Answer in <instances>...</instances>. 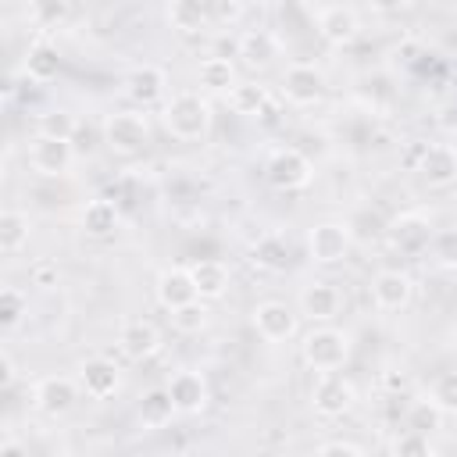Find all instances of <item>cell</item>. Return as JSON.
I'll list each match as a JSON object with an SVG mask.
<instances>
[{
    "mask_svg": "<svg viewBox=\"0 0 457 457\" xmlns=\"http://www.w3.org/2000/svg\"><path fill=\"white\" fill-rule=\"evenodd\" d=\"M418 175L428 186H450L457 182V154L450 143H432L418 157Z\"/></svg>",
    "mask_w": 457,
    "mask_h": 457,
    "instance_id": "cell-19",
    "label": "cell"
},
{
    "mask_svg": "<svg viewBox=\"0 0 457 457\" xmlns=\"http://www.w3.org/2000/svg\"><path fill=\"white\" fill-rule=\"evenodd\" d=\"M353 246L350 225L346 221H318L307 232V257L314 264H339Z\"/></svg>",
    "mask_w": 457,
    "mask_h": 457,
    "instance_id": "cell-6",
    "label": "cell"
},
{
    "mask_svg": "<svg viewBox=\"0 0 457 457\" xmlns=\"http://www.w3.org/2000/svg\"><path fill=\"white\" fill-rule=\"evenodd\" d=\"M428 400L443 411V414H457V368L453 371H439L428 386Z\"/></svg>",
    "mask_w": 457,
    "mask_h": 457,
    "instance_id": "cell-33",
    "label": "cell"
},
{
    "mask_svg": "<svg viewBox=\"0 0 457 457\" xmlns=\"http://www.w3.org/2000/svg\"><path fill=\"white\" fill-rule=\"evenodd\" d=\"M357 400V389L353 382L343 375V371H328V375H318L314 378V389H311V407L314 414L321 418H343Z\"/></svg>",
    "mask_w": 457,
    "mask_h": 457,
    "instance_id": "cell-5",
    "label": "cell"
},
{
    "mask_svg": "<svg viewBox=\"0 0 457 457\" xmlns=\"http://www.w3.org/2000/svg\"><path fill=\"white\" fill-rule=\"evenodd\" d=\"M104 143L114 154H139L150 143V125L139 111H114L104 121Z\"/></svg>",
    "mask_w": 457,
    "mask_h": 457,
    "instance_id": "cell-4",
    "label": "cell"
},
{
    "mask_svg": "<svg viewBox=\"0 0 457 457\" xmlns=\"http://www.w3.org/2000/svg\"><path fill=\"white\" fill-rule=\"evenodd\" d=\"M386 236H389V243L396 246V250H403V253H421V250H428L432 246V221L421 214V211H403V214H396L393 221H389V228H386Z\"/></svg>",
    "mask_w": 457,
    "mask_h": 457,
    "instance_id": "cell-11",
    "label": "cell"
},
{
    "mask_svg": "<svg viewBox=\"0 0 457 457\" xmlns=\"http://www.w3.org/2000/svg\"><path fill=\"white\" fill-rule=\"evenodd\" d=\"M300 357L318 375L339 371L350 357V336L343 328H332V325H314L300 343Z\"/></svg>",
    "mask_w": 457,
    "mask_h": 457,
    "instance_id": "cell-2",
    "label": "cell"
},
{
    "mask_svg": "<svg viewBox=\"0 0 457 457\" xmlns=\"http://www.w3.org/2000/svg\"><path fill=\"white\" fill-rule=\"evenodd\" d=\"M25 307H29V296L21 289H14V286L0 289V321H4V328H14L25 314Z\"/></svg>",
    "mask_w": 457,
    "mask_h": 457,
    "instance_id": "cell-35",
    "label": "cell"
},
{
    "mask_svg": "<svg viewBox=\"0 0 457 457\" xmlns=\"http://www.w3.org/2000/svg\"><path fill=\"white\" fill-rule=\"evenodd\" d=\"M75 114L64 111V107H54V111H43L39 121H36V136H46V139H68L75 136Z\"/></svg>",
    "mask_w": 457,
    "mask_h": 457,
    "instance_id": "cell-30",
    "label": "cell"
},
{
    "mask_svg": "<svg viewBox=\"0 0 457 457\" xmlns=\"http://www.w3.org/2000/svg\"><path fill=\"white\" fill-rule=\"evenodd\" d=\"M339 303H343L339 289L332 282H325V278H314V282H307L300 289V314L318 321V325H328L339 314Z\"/></svg>",
    "mask_w": 457,
    "mask_h": 457,
    "instance_id": "cell-17",
    "label": "cell"
},
{
    "mask_svg": "<svg viewBox=\"0 0 457 457\" xmlns=\"http://www.w3.org/2000/svg\"><path fill=\"white\" fill-rule=\"evenodd\" d=\"M57 264L54 261H36L32 268H29V278H32V286H39V289H50V286H57Z\"/></svg>",
    "mask_w": 457,
    "mask_h": 457,
    "instance_id": "cell-40",
    "label": "cell"
},
{
    "mask_svg": "<svg viewBox=\"0 0 457 457\" xmlns=\"http://www.w3.org/2000/svg\"><path fill=\"white\" fill-rule=\"evenodd\" d=\"M79 382L68 375H46L32 386V407L46 418H64L79 403Z\"/></svg>",
    "mask_w": 457,
    "mask_h": 457,
    "instance_id": "cell-9",
    "label": "cell"
},
{
    "mask_svg": "<svg viewBox=\"0 0 457 457\" xmlns=\"http://www.w3.org/2000/svg\"><path fill=\"white\" fill-rule=\"evenodd\" d=\"M154 289H157V303H161L164 311H179V307H189V303L200 300L189 268H164V271L157 275V286H154Z\"/></svg>",
    "mask_w": 457,
    "mask_h": 457,
    "instance_id": "cell-18",
    "label": "cell"
},
{
    "mask_svg": "<svg viewBox=\"0 0 457 457\" xmlns=\"http://www.w3.org/2000/svg\"><path fill=\"white\" fill-rule=\"evenodd\" d=\"M253 264L264 268V271H286V264H289V243L282 236H264L253 246Z\"/></svg>",
    "mask_w": 457,
    "mask_h": 457,
    "instance_id": "cell-29",
    "label": "cell"
},
{
    "mask_svg": "<svg viewBox=\"0 0 457 457\" xmlns=\"http://www.w3.org/2000/svg\"><path fill=\"white\" fill-rule=\"evenodd\" d=\"M79 386H82L86 396L107 400V396H114L118 386H121V368H118L111 357H100V353L82 357V361H79Z\"/></svg>",
    "mask_w": 457,
    "mask_h": 457,
    "instance_id": "cell-13",
    "label": "cell"
},
{
    "mask_svg": "<svg viewBox=\"0 0 457 457\" xmlns=\"http://www.w3.org/2000/svg\"><path fill=\"white\" fill-rule=\"evenodd\" d=\"M243 14H246V7L236 0H207V21L211 25H236Z\"/></svg>",
    "mask_w": 457,
    "mask_h": 457,
    "instance_id": "cell-39",
    "label": "cell"
},
{
    "mask_svg": "<svg viewBox=\"0 0 457 457\" xmlns=\"http://www.w3.org/2000/svg\"><path fill=\"white\" fill-rule=\"evenodd\" d=\"M325 93V71L311 61H293L286 64L282 71V96L293 104V107H311L318 104Z\"/></svg>",
    "mask_w": 457,
    "mask_h": 457,
    "instance_id": "cell-7",
    "label": "cell"
},
{
    "mask_svg": "<svg viewBox=\"0 0 457 457\" xmlns=\"http://www.w3.org/2000/svg\"><path fill=\"white\" fill-rule=\"evenodd\" d=\"M164 86H168V75H164L161 64H139L125 79V96L132 104H139V107H150V104H157L164 96Z\"/></svg>",
    "mask_w": 457,
    "mask_h": 457,
    "instance_id": "cell-20",
    "label": "cell"
},
{
    "mask_svg": "<svg viewBox=\"0 0 457 457\" xmlns=\"http://www.w3.org/2000/svg\"><path fill=\"white\" fill-rule=\"evenodd\" d=\"M161 121H164L171 139L196 143V139H204L211 132V104H207V96H200L193 89H182L171 100H164Z\"/></svg>",
    "mask_w": 457,
    "mask_h": 457,
    "instance_id": "cell-1",
    "label": "cell"
},
{
    "mask_svg": "<svg viewBox=\"0 0 457 457\" xmlns=\"http://www.w3.org/2000/svg\"><path fill=\"white\" fill-rule=\"evenodd\" d=\"M75 164V150L68 139H46V136H36L29 143V168L43 179H61L68 175Z\"/></svg>",
    "mask_w": 457,
    "mask_h": 457,
    "instance_id": "cell-10",
    "label": "cell"
},
{
    "mask_svg": "<svg viewBox=\"0 0 457 457\" xmlns=\"http://www.w3.org/2000/svg\"><path fill=\"white\" fill-rule=\"evenodd\" d=\"M14 375H18V371H14V361H11V353H4V357H0V386L11 389V386H14Z\"/></svg>",
    "mask_w": 457,
    "mask_h": 457,
    "instance_id": "cell-42",
    "label": "cell"
},
{
    "mask_svg": "<svg viewBox=\"0 0 457 457\" xmlns=\"http://www.w3.org/2000/svg\"><path fill=\"white\" fill-rule=\"evenodd\" d=\"M393 457H436V453H432L428 436L403 432V436H396V443H393Z\"/></svg>",
    "mask_w": 457,
    "mask_h": 457,
    "instance_id": "cell-38",
    "label": "cell"
},
{
    "mask_svg": "<svg viewBox=\"0 0 457 457\" xmlns=\"http://www.w3.org/2000/svg\"><path fill=\"white\" fill-rule=\"evenodd\" d=\"M250 321H253L257 336L268 339V343H282V339H293L296 336V314L282 300H261L250 311Z\"/></svg>",
    "mask_w": 457,
    "mask_h": 457,
    "instance_id": "cell-12",
    "label": "cell"
},
{
    "mask_svg": "<svg viewBox=\"0 0 457 457\" xmlns=\"http://www.w3.org/2000/svg\"><path fill=\"white\" fill-rule=\"evenodd\" d=\"M71 7L64 0H43V4H32L29 7V18L39 25V29H57L61 21H68Z\"/></svg>",
    "mask_w": 457,
    "mask_h": 457,
    "instance_id": "cell-34",
    "label": "cell"
},
{
    "mask_svg": "<svg viewBox=\"0 0 457 457\" xmlns=\"http://www.w3.org/2000/svg\"><path fill=\"white\" fill-rule=\"evenodd\" d=\"M25 75L32 82H50L57 75V54L46 43H32L29 46V61H25Z\"/></svg>",
    "mask_w": 457,
    "mask_h": 457,
    "instance_id": "cell-31",
    "label": "cell"
},
{
    "mask_svg": "<svg viewBox=\"0 0 457 457\" xmlns=\"http://www.w3.org/2000/svg\"><path fill=\"white\" fill-rule=\"evenodd\" d=\"M411 296H414V282L400 268H382L371 278V303L378 311H403L411 303Z\"/></svg>",
    "mask_w": 457,
    "mask_h": 457,
    "instance_id": "cell-14",
    "label": "cell"
},
{
    "mask_svg": "<svg viewBox=\"0 0 457 457\" xmlns=\"http://www.w3.org/2000/svg\"><path fill=\"white\" fill-rule=\"evenodd\" d=\"M171 325H175L182 336H193V332H200V328L207 325V307H204V300H196V303H189V307H179V311H171Z\"/></svg>",
    "mask_w": 457,
    "mask_h": 457,
    "instance_id": "cell-37",
    "label": "cell"
},
{
    "mask_svg": "<svg viewBox=\"0 0 457 457\" xmlns=\"http://www.w3.org/2000/svg\"><path fill=\"white\" fill-rule=\"evenodd\" d=\"M264 179H268L275 189H282V193H296V189L311 186L314 164H311V157H307L303 150H296V146H278V150L268 157V164H264Z\"/></svg>",
    "mask_w": 457,
    "mask_h": 457,
    "instance_id": "cell-3",
    "label": "cell"
},
{
    "mask_svg": "<svg viewBox=\"0 0 457 457\" xmlns=\"http://www.w3.org/2000/svg\"><path fill=\"white\" fill-rule=\"evenodd\" d=\"M118 350L129 357V361H150L157 350H161V332L154 321L146 318H132L118 328Z\"/></svg>",
    "mask_w": 457,
    "mask_h": 457,
    "instance_id": "cell-16",
    "label": "cell"
},
{
    "mask_svg": "<svg viewBox=\"0 0 457 457\" xmlns=\"http://www.w3.org/2000/svg\"><path fill=\"white\" fill-rule=\"evenodd\" d=\"M29 232H32L29 214H25V211L7 207V211L0 214V253H4V257L21 253V250H25V243H29Z\"/></svg>",
    "mask_w": 457,
    "mask_h": 457,
    "instance_id": "cell-26",
    "label": "cell"
},
{
    "mask_svg": "<svg viewBox=\"0 0 457 457\" xmlns=\"http://www.w3.org/2000/svg\"><path fill=\"white\" fill-rule=\"evenodd\" d=\"M196 79H200L204 89H211V93H225V96L239 86V79H236V64H232L228 57H204V61L196 64Z\"/></svg>",
    "mask_w": 457,
    "mask_h": 457,
    "instance_id": "cell-25",
    "label": "cell"
},
{
    "mask_svg": "<svg viewBox=\"0 0 457 457\" xmlns=\"http://www.w3.org/2000/svg\"><path fill=\"white\" fill-rule=\"evenodd\" d=\"M314 457H364V453H361L353 443H346V439H328V443L318 446Z\"/></svg>",
    "mask_w": 457,
    "mask_h": 457,
    "instance_id": "cell-41",
    "label": "cell"
},
{
    "mask_svg": "<svg viewBox=\"0 0 457 457\" xmlns=\"http://www.w3.org/2000/svg\"><path fill=\"white\" fill-rule=\"evenodd\" d=\"M168 25L171 29H179V32H200V29H207L211 21H207V4H196V0H179V4H171L168 7Z\"/></svg>",
    "mask_w": 457,
    "mask_h": 457,
    "instance_id": "cell-28",
    "label": "cell"
},
{
    "mask_svg": "<svg viewBox=\"0 0 457 457\" xmlns=\"http://www.w3.org/2000/svg\"><path fill=\"white\" fill-rule=\"evenodd\" d=\"M278 54H282V43H278V36L268 32V29H250V32L239 36V57H243L246 68L264 71V68L275 64Z\"/></svg>",
    "mask_w": 457,
    "mask_h": 457,
    "instance_id": "cell-21",
    "label": "cell"
},
{
    "mask_svg": "<svg viewBox=\"0 0 457 457\" xmlns=\"http://www.w3.org/2000/svg\"><path fill=\"white\" fill-rule=\"evenodd\" d=\"M0 457H29V446L18 439H4L0 443Z\"/></svg>",
    "mask_w": 457,
    "mask_h": 457,
    "instance_id": "cell-43",
    "label": "cell"
},
{
    "mask_svg": "<svg viewBox=\"0 0 457 457\" xmlns=\"http://www.w3.org/2000/svg\"><path fill=\"white\" fill-rule=\"evenodd\" d=\"M175 414H179V411H175L171 393H168L164 386L146 389V393L139 396V403H136V418H139V425H143V428H164Z\"/></svg>",
    "mask_w": 457,
    "mask_h": 457,
    "instance_id": "cell-24",
    "label": "cell"
},
{
    "mask_svg": "<svg viewBox=\"0 0 457 457\" xmlns=\"http://www.w3.org/2000/svg\"><path fill=\"white\" fill-rule=\"evenodd\" d=\"M439 418H443V411L425 396V400H414L411 407H407V432H418V436H432L436 428H439Z\"/></svg>",
    "mask_w": 457,
    "mask_h": 457,
    "instance_id": "cell-32",
    "label": "cell"
},
{
    "mask_svg": "<svg viewBox=\"0 0 457 457\" xmlns=\"http://www.w3.org/2000/svg\"><path fill=\"white\" fill-rule=\"evenodd\" d=\"M164 389L171 393V403H175V411H179V414H200V411L207 407V400H211L207 378H204L200 371H193V368L175 371V375L168 378V386H164Z\"/></svg>",
    "mask_w": 457,
    "mask_h": 457,
    "instance_id": "cell-15",
    "label": "cell"
},
{
    "mask_svg": "<svg viewBox=\"0 0 457 457\" xmlns=\"http://www.w3.org/2000/svg\"><path fill=\"white\" fill-rule=\"evenodd\" d=\"M314 25H318V36L325 43H332V46H350L361 36V14L350 4L314 7Z\"/></svg>",
    "mask_w": 457,
    "mask_h": 457,
    "instance_id": "cell-8",
    "label": "cell"
},
{
    "mask_svg": "<svg viewBox=\"0 0 457 457\" xmlns=\"http://www.w3.org/2000/svg\"><path fill=\"white\" fill-rule=\"evenodd\" d=\"M450 146H453V154H457V129H453V136H450Z\"/></svg>",
    "mask_w": 457,
    "mask_h": 457,
    "instance_id": "cell-44",
    "label": "cell"
},
{
    "mask_svg": "<svg viewBox=\"0 0 457 457\" xmlns=\"http://www.w3.org/2000/svg\"><path fill=\"white\" fill-rule=\"evenodd\" d=\"M428 250H432V257H436L439 268L457 271V228H443V232H436Z\"/></svg>",
    "mask_w": 457,
    "mask_h": 457,
    "instance_id": "cell-36",
    "label": "cell"
},
{
    "mask_svg": "<svg viewBox=\"0 0 457 457\" xmlns=\"http://www.w3.org/2000/svg\"><path fill=\"white\" fill-rule=\"evenodd\" d=\"M118 221H121L118 207H114L111 200H104V196L89 200V204L82 207V218H79L82 232L93 236V239H107V236H114V232H118Z\"/></svg>",
    "mask_w": 457,
    "mask_h": 457,
    "instance_id": "cell-23",
    "label": "cell"
},
{
    "mask_svg": "<svg viewBox=\"0 0 457 457\" xmlns=\"http://www.w3.org/2000/svg\"><path fill=\"white\" fill-rule=\"evenodd\" d=\"M228 107L243 118H257L264 114L268 107V86L264 82H239L232 93H228Z\"/></svg>",
    "mask_w": 457,
    "mask_h": 457,
    "instance_id": "cell-27",
    "label": "cell"
},
{
    "mask_svg": "<svg viewBox=\"0 0 457 457\" xmlns=\"http://www.w3.org/2000/svg\"><path fill=\"white\" fill-rule=\"evenodd\" d=\"M189 275H193V286H196L200 300H221L228 293V268L221 261H214V257L193 261Z\"/></svg>",
    "mask_w": 457,
    "mask_h": 457,
    "instance_id": "cell-22",
    "label": "cell"
}]
</instances>
